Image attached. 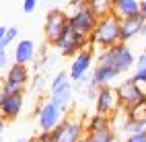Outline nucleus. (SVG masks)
I'll use <instances>...</instances> for the list:
<instances>
[{
  "mask_svg": "<svg viewBox=\"0 0 146 142\" xmlns=\"http://www.w3.org/2000/svg\"><path fill=\"white\" fill-rule=\"evenodd\" d=\"M121 37V19L117 15H107L101 17L97 27L93 29V33L89 35V43L93 50H107V47H113L119 43Z\"/></svg>",
  "mask_w": 146,
  "mask_h": 142,
  "instance_id": "f257e3e1",
  "label": "nucleus"
},
{
  "mask_svg": "<svg viewBox=\"0 0 146 142\" xmlns=\"http://www.w3.org/2000/svg\"><path fill=\"white\" fill-rule=\"evenodd\" d=\"M115 93H117L119 105L128 111V115L146 107V89H142V84H138L132 76L121 80L117 84V89H115Z\"/></svg>",
  "mask_w": 146,
  "mask_h": 142,
  "instance_id": "f03ea898",
  "label": "nucleus"
},
{
  "mask_svg": "<svg viewBox=\"0 0 146 142\" xmlns=\"http://www.w3.org/2000/svg\"><path fill=\"white\" fill-rule=\"evenodd\" d=\"M52 47H56V52L60 56H66V58H74L76 54H80L82 50L91 47L89 43V35H84L80 31H76L74 27L68 23L66 29L62 31V35L52 43Z\"/></svg>",
  "mask_w": 146,
  "mask_h": 142,
  "instance_id": "7ed1b4c3",
  "label": "nucleus"
},
{
  "mask_svg": "<svg viewBox=\"0 0 146 142\" xmlns=\"http://www.w3.org/2000/svg\"><path fill=\"white\" fill-rule=\"evenodd\" d=\"M95 64H115L121 72H128L130 68L136 66V58H134V52L128 47V43L119 41L113 47H107V50L97 52Z\"/></svg>",
  "mask_w": 146,
  "mask_h": 142,
  "instance_id": "20e7f679",
  "label": "nucleus"
},
{
  "mask_svg": "<svg viewBox=\"0 0 146 142\" xmlns=\"http://www.w3.org/2000/svg\"><path fill=\"white\" fill-rule=\"evenodd\" d=\"M64 117H66V111H62L50 97L41 101L39 107L35 109V119H37V126H39L41 132H54L62 124Z\"/></svg>",
  "mask_w": 146,
  "mask_h": 142,
  "instance_id": "39448f33",
  "label": "nucleus"
},
{
  "mask_svg": "<svg viewBox=\"0 0 146 142\" xmlns=\"http://www.w3.org/2000/svg\"><path fill=\"white\" fill-rule=\"evenodd\" d=\"M68 23H70V15L68 13L60 11V8H50L45 13V23H43V33H45L47 43H54L62 35Z\"/></svg>",
  "mask_w": 146,
  "mask_h": 142,
  "instance_id": "423d86ee",
  "label": "nucleus"
},
{
  "mask_svg": "<svg viewBox=\"0 0 146 142\" xmlns=\"http://www.w3.org/2000/svg\"><path fill=\"white\" fill-rule=\"evenodd\" d=\"M84 124L78 117H64L62 124L58 126L52 134L56 138V142H80L84 138Z\"/></svg>",
  "mask_w": 146,
  "mask_h": 142,
  "instance_id": "0eeeda50",
  "label": "nucleus"
},
{
  "mask_svg": "<svg viewBox=\"0 0 146 142\" xmlns=\"http://www.w3.org/2000/svg\"><path fill=\"white\" fill-rule=\"evenodd\" d=\"M93 68H95V50L93 47H86V50H82L80 54H76L72 58L70 70H68L70 80L72 82L82 80L84 76H89V72H93Z\"/></svg>",
  "mask_w": 146,
  "mask_h": 142,
  "instance_id": "6e6552de",
  "label": "nucleus"
},
{
  "mask_svg": "<svg viewBox=\"0 0 146 142\" xmlns=\"http://www.w3.org/2000/svg\"><path fill=\"white\" fill-rule=\"evenodd\" d=\"M97 23H99V17L95 15V11L89 4H84L80 8H74V11L70 13V25L76 31L84 33V35H91L93 29L97 27Z\"/></svg>",
  "mask_w": 146,
  "mask_h": 142,
  "instance_id": "1a4fd4ad",
  "label": "nucleus"
},
{
  "mask_svg": "<svg viewBox=\"0 0 146 142\" xmlns=\"http://www.w3.org/2000/svg\"><path fill=\"white\" fill-rule=\"evenodd\" d=\"M121 74L123 72L115 64H95V68L91 72V84L95 89H101V87L111 84L115 78H119Z\"/></svg>",
  "mask_w": 146,
  "mask_h": 142,
  "instance_id": "9d476101",
  "label": "nucleus"
},
{
  "mask_svg": "<svg viewBox=\"0 0 146 142\" xmlns=\"http://www.w3.org/2000/svg\"><path fill=\"white\" fill-rule=\"evenodd\" d=\"M23 95H8L4 91H0V115L6 121H15L19 117V113L23 111Z\"/></svg>",
  "mask_w": 146,
  "mask_h": 142,
  "instance_id": "9b49d317",
  "label": "nucleus"
},
{
  "mask_svg": "<svg viewBox=\"0 0 146 142\" xmlns=\"http://www.w3.org/2000/svg\"><path fill=\"white\" fill-rule=\"evenodd\" d=\"M119 105L117 101V93L113 87H101L97 89V99H95V109L101 115H111V111H115V107Z\"/></svg>",
  "mask_w": 146,
  "mask_h": 142,
  "instance_id": "f8f14e48",
  "label": "nucleus"
},
{
  "mask_svg": "<svg viewBox=\"0 0 146 142\" xmlns=\"http://www.w3.org/2000/svg\"><path fill=\"white\" fill-rule=\"evenodd\" d=\"M144 25H146V19L142 15H134V17H128V19H121V37H119V41L128 43V41L134 39V37L142 35Z\"/></svg>",
  "mask_w": 146,
  "mask_h": 142,
  "instance_id": "ddd939ff",
  "label": "nucleus"
},
{
  "mask_svg": "<svg viewBox=\"0 0 146 142\" xmlns=\"http://www.w3.org/2000/svg\"><path fill=\"white\" fill-rule=\"evenodd\" d=\"M35 41L33 39H19V43L15 45L13 52V60L15 64H31L35 60Z\"/></svg>",
  "mask_w": 146,
  "mask_h": 142,
  "instance_id": "4468645a",
  "label": "nucleus"
},
{
  "mask_svg": "<svg viewBox=\"0 0 146 142\" xmlns=\"http://www.w3.org/2000/svg\"><path fill=\"white\" fill-rule=\"evenodd\" d=\"M74 93H76L74 84H72V82H68L66 87L58 89V91H52L50 99H52L62 111H68V109H70V105H72V101H74Z\"/></svg>",
  "mask_w": 146,
  "mask_h": 142,
  "instance_id": "2eb2a0df",
  "label": "nucleus"
},
{
  "mask_svg": "<svg viewBox=\"0 0 146 142\" xmlns=\"http://www.w3.org/2000/svg\"><path fill=\"white\" fill-rule=\"evenodd\" d=\"M111 2H113V15H117L119 19L140 15L142 0H111Z\"/></svg>",
  "mask_w": 146,
  "mask_h": 142,
  "instance_id": "dca6fc26",
  "label": "nucleus"
},
{
  "mask_svg": "<svg viewBox=\"0 0 146 142\" xmlns=\"http://www.w3.org/2000/svg\"><path fill=\"white\" fill-rule=\"evenodd\" d=\"M6 82H15V84H25L31 80V72H29L27 64H13L11 68L6 70V76H4Z\"/></svg>",
  "mask_w": 146,
  "mask_h": 142,
  "instance_id": "f3484780",
  "label": "nucleus"
},
{
  "mask_svg": "<svg viewBox=\"0 0 146 142\" xmlns=\"http://www.w3.org/2000/svg\"><path fill=\"white\" fill-rule=\"evenodd\" d=\"M111 128L109 124V115H101V113H95V115L89 117V121H86V134H95V132H101V130H107Z\"/></svg>",
  "mask_w": 146,
  "mask_h": 142,
  "instance_id": "a211bd4d",
  "label": "nucleus"
},
{
  "mask_svg": "<svg viewBox=\"0 0 146 142\" xmlns=\"http://www.w3.org/2000/svg\"><path fill=\"white\" fill-rule=\"evenodd\" d=\"M132 78L142 84V87H146V54L142 52L138 58H136V66H134V74H132Z\"/></svg>",
  "mask_w": 146,
  "mask_h": 142,
  "instance_id": "6ab92c4d",
  "label": "nucleus"
},
{
  "mask_svg": "<svg viewBox=\"0 0 146 142\" xmlns=\"http://www.w3.org/2000/svg\"><path fill=\"white\" fill-rule=\"evenodd\" d=\"M89 6L95 11V15L99 19L113 13V2L111 0H89Z\"/></svg>",
  "mask_w": 146,
  "mask_h": 142,
  "instance_id": "aec40b11",
  "label": "nucleus"
},
{
  "mask_svg": "<svg viewBox=\"0 0 146 142\" xmlns=\"http://www.w3.org/2000/svg\"><path fill=\"white\" fill-rule=\"evenodd\" d=\"M68 82H72V80H70V74H68V72H64V70H60V72H56V76L52 78V82H50V89H52V91H58V89L66 87Z\"/></svg>",
  "mask_w": 146,
  "mask_h": 142,
  "instance_id": "412c9836",
  "label": "nucleus"
},
{
  "mask_svg": "<svg viewBox=\"0 0 146 142\" xmlns=\"http://www.w3.org/2000/svg\"><path fill=\"white\" fill-rule=\"evenodd\" d=\"M89 136H91V142H111L115 132H113V128H107V130L95 132V134H89Z\"/></svg>",
  "mask_w": 146,
  "mask_h": 142,
  "instance_id": "4be33fe9",
  "label": "nucleus"
},
{
  "mask_svg": "<svg viewBox=\"0 0 146 142\" xmlns=\"http://www.w3.org/2000/svg\"><path fill=\"white\" fill-rule=\"evenodd\" d=\"M0 91H4L8 95H25V84H15V82H2Z\"/></svg>",
  "mask_w": 146,
  "mask_h": 142,
  "instance_id": "5701e85b",
  "label": "nucleus"
},
{
  "mask_svg": "<svg viewBox=\"0 0 146 142\" xmlns=\"http://www.w3.org/2000/svg\"><path fill=\"white\" fill-rule=\"evenodd\" d=\"M19 37V29L17 27H8V31H6V35H4V39L0 41V47H2V50H6L8 45H11L15 39Z\"/></svg>",
  "mask_w": 146,
  "mask_h": 142,
  "instance_id": "b1692460",
  "label": "nucleus"
},
{
  "mask_svg": "<svg viewBox=\"0 0 146 142\" xmlns=\"http://www.w3.org/2000/svg\"><path fill=\"white\" fill-rule=\"evenodd\" d=\"M27 142H56V138H54L52 132H41V130H39L37 134H33Z\"/></svg>",
  "mask_w": 146,
  "mask_h": 142,
  "instance_id": "393cba45",
  "label": "nucleus"
},
{
  "mask_svg": "<svg viewBox=\"0 0 146 142\" xmlns=\"http://www.w3.org/2000/svg\"><path fill=\"white\" fill-rule=\"evenodd\" d=\"M45 87H47V80H45V76H43V74H35V78L31 80V89H33L35 93H41Z\"/></svg>",
  "mask_w": 146,
  "mask_h": 142,
  "instance_id": "a878e982",
  "label": "nucleus"
},
{
  "mask_svg": "<svg viewBox=\"0 0 146 142\" xmlns=\"http://www.w3.org/2000/svg\"><path fill=\"white\" fill-rule=\"evenodd\" d=\"M11 66H13V64H11V56H8L6 50L0 47V72H6Z\"/></svg>",
  "mask_w": 146,
  "mask_h": 142,
  "instance_id": "bb28decb",
  "label": "nucleus"
},
{
  "mask_svg": "<svg viewBox=\"0 0 146 142\" xmlns=\"http://www.w3.org/2000/svg\"><path fill=\"white\" fill-rule=\"evenodd\" d=\"M41 4V0H23V11L27 15H33L35 13V8Z\"/></svg>",
  "mask_w": 146,
  "mask_h": 142,
  "instance_id": "cd10ccee",
  "label": "nucleus"
},
{
  "mask_svg": "<svg viewBox=\"0 0 146 142\" xmlns=\"http://www.w3.org/2000/svg\"><path fill=\"white\" fill-rule=\"evenodd\" d=\"M125 142H146V132H134V134L125 136Z\"/></svg>",
  "mask_w": 146,
  "mask_h": 142,
  "instance_id": "c85d7f7f",
  "label": "nucleus"
},
{
  "mask_svg": "<svg viewBox=\"0 0 146 142\" xmlns=\"http://www.w3.org/2000/svg\"><path fill=\"white\" fill-rule=\"evenodd\" d=\"M4 130H6V119H4L2 115H0V136L4 134Z\"/></svg>",
  "mask_w": 146,
  "mask_h": 142,
  "instance_id": "c756f323",
  "label": "nucleus"
},
{
  "mask_svg": "<svg viewBox=\"0 0 146 142\" xmlns=\"http://www.w3.org/2000/svg\"><path fill=\"white\" fill-rule=\"evenodd\" d=\"M6 31H8V27H4V25H0V41L4 39V35H6Z\"/></svg>",
  "mask_w": 146,
  "mask_h": 142,
  "instance_id": "7c9ffc66",
  "label": "nucleus"
},
{
  "mask_svg": "<svg viewBox=\"0 0 146 142\" xmlns=\"http://www.w3.org/2000/svg\"><path fill=\"white\" fill-rule=\"evenodd\" d=\"M140 15L146 19V0H142V4H140Z\"/></svg>",
  "mask_w": 146,
  "mask_h": 142,
  "instance_id": "2f4dec72",
  "label": "nucleus"
},
{
  "mask_svg": "<svg viewBox=\"0 0 146 142\" xmlns=\"http://www.w3.org/2000/svg\"><path fill=\"white\" fill-rule=\"evenodd\" d=\"M54 2H58V0H41V4H45V6H47V11H50V6H52Z\"/></svg>",
  "mask_w": 146,
  "mask_h": 142,
  "instance_id": "473e14b6",
  "label": "nucleus"
},
{
  "mask_svg": "<svg viewBox=\"0 0 146 142\" xmlns=\"http://www.w3.org/2000/svg\"><path fill=\"white\" fill-rule=\"evenodd\" d=\"M111 142H125V140H121V138H119V136H117V134H115V136H113V140H111Z\"/></svg>",
  "mask_w": 146,
  "mask_h": 142,
  "instance_id": "72a5a7b5",
  "label": "nucleus"
},
{
  "mask_svg": "<svg viewBox=\"0 0 146 142\" xmlns=\"http://www.w3.org/2000/svg\"><path fill=\"white\" fill-rule=\"evenodd\" d=\"M80 142H91V136H89V134H84V138H82Z\"/></svg>",
  "mask_w": 146,
  "mask_h": 142,
  "instance_id": "f704fd0d",
  "label": "nucleus"
},
{
  "mask_svg": "<svg viewBox=\"0 0 146 142\" xmlns=\"http://www.w3.org/2000/svg\"><path fill=\"white\" fill-rule=\"evenodd\" d=\"M15 142H27V140H25V138H19V140H15Z\"/></svg>",
  "mask_w": 146,
  "mask_h": 142,
  "instance_id": "c9c22d12",
  "label": "nucleus"
},
{
  "mask_svg": "<svg viewBox=\"0 0 146 142\" xmlns=\"http://www.w3.org/2000/svg\"><path fill=\"white\" fill-rule=\"evenodd\" d=\"M142 35H144V37H146V25H144V31H142Z\"/></svg>",
  "mask_w": 146,
  "mask_h": 142,
  "instance_id": "e433bc0d",
  "label": "nucleus"
},
{
  "mask_svg": "<svg viewBox=\"0 0 146 142\" xmlns=\"http://www.w3.org/2000/svg\"><path fill=\"white\" fill-rule=\"evenodd\" d=\"M0 142H4V134H2V136H0Z\"/></svg>",
  "mask_w": 146,
  "mask_h": 142,
  "instance_id": "4c0bfd02",
  "label": "nucleus"
},
{
  "mask_svg": "<svg viewBox=\"0 0 146 142\" xmlns=\"http://www.w3.org/2000/svg\"><path fill=\"white\" fill-rule=\"evenodd\" d=\"M144 54H146V47H144Z\"/></svg>",
  "mask_w": 146,
  "mask_h": 142,
  "instance_id": "58836bf2",
  "label": "nucleus"
}]
</instances>
